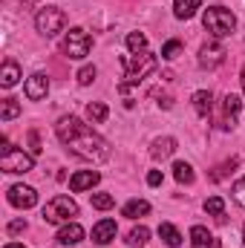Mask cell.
<instances>
[{"label": "cell", "instance_id": "obj_1", "mask_svg": "<svg viewBox=\"0 0 245 248\" xmlns=\"http://www.w3.org/2000/svg\"><path fill=\"white\" fill-rule=\"evenodd\" d=\"M55 133H58L63 147L72 150L84 162H104L110 156V144L98 133H92V127H87L75 116H61L55 124Z\"/></svg>", "mask_w": 245, "mask_h": 248}, {"label": "cell", "instance_id": "obj_2", "mask_svg": "<svg viewBox=\"0 0 245 248\" xmlns=\"http://www.w3.org/2000/svg\"><path fill=\"white\" fill-rule=\"evenodd\" d=\"M122 66H124V84H141L159 66V61H156L153 52H136V55H124Z\"/></svg>", "mask_w": 245, "mask_h": 248}, {"label": "cell", "instance_id": "obj_3", "mask_svg": "<svg viewBox=\"0 0 245 248\" xmlns=\"http://www.w3.org/2000/svg\"><path fill=\"white\" fill-rule=\"evenodd\" d=\"M202 23H205V29H208L216 41L225 38V35H231V32L237 29V17H234V12H228L225 6H211V9H205Z\"/></svg>", "mask_w": 245, "mask_h": 248}, {"label": "cell", "instance_id": "obj_4", "mask_svg": "<svg viewBox=\"0 0 245 248\" xmlns=\"http://www.w3.org/2000/svg\"><path fill=\"white\" fill-rule=\"evenodd\" d=\"M72 217H78V205L69 196H52L44 205V222L49 225H66L72 222Z\"/></svg>", "mask_w": 245, "mask_h": 248}, {"label": "cell", "instance_id": "obj_5", "mask_svg": "<svg viewBox=\"0 0 245 248\" xmlns=\"http://www.w3.org/2000/svg\"><path fill=\"white\" fill-rule=\"evenodd\" d=\"M61 49H63V55H66V58L81 61V58H87V55H90V49H92V38H90L81 26H72V29L63 35Z\"/></svg>", "mask_w": 245, "mask_h": 248}, {"label": "cell", "instance_id": "obj_6", "mask_svg": "<svg viewBox=\"0 0 245 248\" xmlns=\"http://www.w3.org/2000/svg\"><path fill=\"white\" fill-rule=\"evenodd\" d=\"M66 23V15H63L58 6H44L38 15H35V29L44 35V38H55Z\"/></svg>", "mask_w": 245, "mask_h": 248}, {"label": "cell", "instance_id": "obj_7", "mask_svg": "<svg viewBox=\"0 0 245 248\" xmlns=\"http://www.w3.org/2000/svg\"><path fill=\"white\" fill-rule=\"evenodd\" d=\"M35 168V156L32 153H23L17 147H12L9 153L0 156V170L3 173H29Z\"/></svg>", "mask_w": 245, "mask_h": 248}, {"label": "cell", "instance_id": "obj_8", "mask_svg": "<svg viewBox=\"0 0 245 248\" xmlns=\"http://www.w3.org/2000/svg\"><path fill=\"white\" fill-rule=\"evenodd\" d=\"M6 196H9V202H12L15 208H20V211L38 205V193H35V187H29V185H12Z\"/></svg>", "mask_w": 245, "mask_h": 248}, {"label": "cell", "instance_id": "obj_9", "mask_svg": "<svg viewBox=\"0 0 245 248\" xmlns=\"http://www.w3.org/2000/svg\"><path fill=\"white\" fill-rule=\"evenodd\" d=\"M222 61H225V46L219 41H211L199 49V66L202 69H216Z\"/></svg>", "mask_w": 245, "mask_h": 248}, {"label": "cell", "instance_id": "obj_10", "mask_svg": "<svg viewBox=\"0 0 245 248\" xmlns=\"http://www.w3.org/2000/svg\"><path fill=\"white\" fill-rule=\"evenodd\" d=\"M23 93H26V98H29V101H41V98H46V93H49V78H46L44 72L29 75V78H26Z\"/></svg>", "mask_w": 245, "mask_h": 248}, {"label": "cell", "instance_id": "obj_11", "mask_svg": "<svg viewBox=\"0 0 245 248\" xmlns=\"http://www.w3.org/2000/svg\"><path fill=\"white\" fill-rule=\"evenodd\" d=\"M240 107H243L240 95L228 93V95L222 98V122H219V127H222V130H231V127L237 124V113H240Z\"/></svg>", "mask_w": 245, "mask_h": 248}, {"label": "cell", "instance_id": "obj_12", "mask_svg": "<svg viewBox=\"0 0 245 248\" xmlns=\"http://www.w3.org/2000/svg\"><path fill=\"white\" fill-rule=\"evenodd\" d=\"M116 234H119L116 219H101L98 225H92V243H98V246L113 243V240H116Z\"/></svg>", "mask_w": 245, "mask_h": 248}, {"label": "cell", "instance_id": "obj_13", "mask_svg": "<svg viewBox=\"0 0 245 248\" xmlns=\"http://www.w3.org/2000/svg\"><path fill=\"white\" fill-rule=\"evenodd\" d=\"M98 179H101V173H98V170H78V173L69 179V190H75V193L90 190V187L98 185Z\"/></svg>", "mask_w": 245, "mask_h": 248}, {"label": "cell", "instance_id": "obj_14", "mask_svg": "<svg viewBox=\"0 0 245 248\" xmlns=\"http://www.w3.org/2000/svg\"><path fill=\"white\" fill-rule=\"evenodd\" d=\"M190 243H193V248H219V240L205 225H193L190 228Z\"/></svg>", "mask_w": 245, "mask_h": 248}, {"label": "cell", "instance_id": "obj_15", "mask_svg": "<svg viewBox=\"0 0 245 248\" xmlns=\"http://www.w3.org/2000/svg\"><path fill=\"white\" fill-rule=\"evenodd\" d=\"M84 240V228L78 222H66L61 231H58V243L61 246H78Z\"/></svg>", "mask_w": 245, "mask_h": 248}, {"label": "cell", "instance_id": "obj_16", "mask_svg": "<svg viewBox=\"0 0 245 248\" xmlns=\"http://www.w3.org/2000/svg\"><path fill=\"white\" fill-rule=\"evenodd\" d=\"M193 110L202 116V119H208L211 116V110H214V95H211V90H199V93H193Z\"/></svg>", "mask_w": 245, "mask_h": 248}, {"label": "cell", "instance_id": "obj_17", "mask_svg": "<svg viewBox=\"0 0 245 248\" xmlns=\"http://www.w3.org/2000/svg\"><path fill=\"white\" fill-rule=\"evenodd\" d=\"M17 78H20V66L15 61H3V69H0V87H15L17 84Z\"/></svg>", "mask_w": 245, "mask_h": 248}, {"label": "cell", "instance_id": "obj_18", "mask_svg": "<svg viewBox=\"0 0 245 248\" xmlns=\"http://www.w3.org/2000/svg\"><path fill=\"white\" fill-rule=\"evenodd\" d=\"M173 150H176V139H170V136H165V139H156L153 141V159H168V156H173Z\"/></svg>", "mask_w": 245, "mask_h": 248}, {"label": "cell", "instance_id": "obj_19", "mask_svg": "<svg viewBox=\"0 0 245 248\" xmlns=\"http://www.w3.org/2000/svg\"><path fill=\"white\" fill-rule=\"evenodd\" d=\"M122 214L127 217V219H138V217L150 214V202H144V199H130V202L122 208Z\"/></svg>", "mask_w": 245, "mask_h": 248}, {"label": "cell", "instance_id": "obj_20", "mask_svg": "<svg viewBox=\"0 0 245 248\" xmlns=\"http://www.w3.org/2000/svg\"><path fill=\"white\" fill-rule=\"evenodd\" d=\"M202 3L199 0H173V15L179 17V20H187V17H193L196 15V9H199Z\"/></svg>", "mask_w": 245, "mask_h": 248}, {"label": "cell", "instance_id": "obj_21", "mask_svg": "<svg viewBox=\"0 0 245 248\" xmlns=\"http://www.w3.org/2000/svg\"><path fill=\"white\" fill-rule=\"evenodd\" d=\"M159 237L165 240V246H170V248H179V246H182V234H179L170 222H162V225H159Z\"/></svg>", "mask_w": 245, "mask_h": 248}, {"label": "cell", "instance_id": "obj_22", "mask_svg": "<svg viewBox=\"0 0 245 248\" xmlns=\"http://www.w3.org/2000/svg\"><path fill=\"white\" fill-rule=\"evenodd\" d=\"M173 176H176L179 185H190V182L196 179V176H193V168H190L187 162H176V165H173Z\"/></svg>", "mask_w": 245, "mask_h": 248}, {"label": "cell", "instance_id": "obj_23", "mask_svg": "<svg viewBox=\"0 0 245 248\" xmlns=\"http://www.w3.org/2000/svg\"><path fill=\"white\" fill-rule=\"evenodd\" d=\"M147 240H150V231L144 228V225H136L130 234H127V243L133 248H138V246H147Z\"/></svg>", "mask_w": 245, "mask_h": 248}, {"label": "cell", "instance_id": "obj_24", "mask_svg": "<svg viewBox=\"0 0 245 248\" xmlns=\"http://www.w3.org/2000/svg\"><path fill=\"white\" fill-rule=\"evenodd\" d=\"M127 49L136 55V52H147V38L141 32H130L127 35Z\"/></svg>", "mask_w": 245, "mask_h": 248}, {"label": "cell", "instance_id": "obj_25", "mask_svg": "<svg viewBox=\"0 0 245 248\" xmlns=\"http://www.w3.org/2000/svg\"><path fill=\"white\" fill-rule=\"evenodd\" d=\"M87 119L95 124H101L104 119H107V107L101 104V101H92V104H87Z\"/></svg>", "mask_w": 245, "mask_h": 248}, {"label": "cell", "instance_id": "obj_26", "mask_svg": "<svg viewBox=\"0 0 245 248\" xmlns=\"http://www.w3.org/2000/svg\"><path fill=\"white\" fill-rule=\"evenodd\" d=\"M17 113H20V104H17L15 98H3V113H0V119H3V122H12Z\"/></svg>", "mask_w": 245, "mask_h": 248}, {"label": "cell", "instance_id": "obj_27", "mask_svg": "<svg viewBox=\"0 0 245 248\" xmlns=\"http://www.w3.org/2000/svg\"><path fill=\"white\" fill-rule=\"evenodd\" d=\"M116 205V196H110V193H92V208H98V211H110Z\"/></svg>", "mask_w": 245, "mask_h": 248}, {"label": "cell", "instance_id": "obj_28", "mask_svg": "<svg viewBox=\"0 0 245 248\" xmlns=\"http://www.w3.org/2000/svg\"><path fill=\"white\" fill-rule=\"evenodd\" d=\"M205 211H208L211 217H222V214H225V202H222V196H211V199H205Z\"/></svg>", "mask_w": 245, "mask_h": 248}, {"label": "cell", "instance_id": "obj_29", "mask_svg": "<svg viewBox=\"0 0 245 248\" xmlns=\"http://www.w3.org/2000/svg\"><path fill=\"white\" fill-rule=\"evenodd\" d=\"M179 52H182V44H179V41H168V44L162 46V58H168V61H173Z\"/></svg>", "mask_w": 245, "mask_h": 248}, {"label": "cell", "instance_id": "obj_30", "mask_svg": "<svg viewBox=\"0 0 245 248\" xmlns=\"http://www.w3.org/2000/svg\"><path fill=\"white\" fill-rule=\"evenodd\" d=\"M75 78H78V84H84V87L92 84V81H95V66H81Z\"/></svg>", "mask_w": 245, "mask_h": 248}, {"label": "cell", "instance_id": "obj_31", "mask_svg": "<svg viewBox=\"0 0 245 248\" xmlns=\"http://www.w3.org/2000/svg\"><path fill=\"white\" fill-rule=\"evenodd\" d=\"M231 193H234V202H237V205H243V208H245V176H243V179H237V182H234V190H231Z\"/></svg>", "mask_w": 245, "mask_h": 248}, {"label": "cell", "instance_id": "obj_32", "mask_svg": "<svg viewBox=\"0 0 245 248\" xmlns=\"http://www.w3.org/2000/svg\"><path fill=\"white\" fill-rule=\"evenodd\" d=\"M234 168H237V159H231V162H225V165H219V168H216V173H214V179H222V176H225L228 170H234Z\"/></svg>", "mask_w": 245, "mask_h": 248}, {"label": "cell", "instance_id": "obj_33", "mask_svg": "<svg viewBox=\"0 0 245 248\" xmlns=\"http://www.w3.org/2000/svg\"><path fill=\"white\" fill-rule=\"evenodd\" d=\"M29 147H32V156L41 153V141H38V130H29Z\"/></svg>", "mask_w": 245, "mask_h": 248}, {"label": "cell", "instance_id": "obj_34", "mask_svg": "<svg viewBox=\"0 0 245 248\" xmlns=\"http://www.w3.org/2000/svg\"><path fill=\"white\" fill-rule=\"evenodd\" d=\"M147 185H150V187L162 185V170H150V173H147Z\"/></svg>", "mask_w": 245, "mask_h": 248}, {"label": "cell", "instance_id": "obj_35", "mask_svg": "<svg viewBox=\"0 0 245 248\" xmlns=\"http://www.w3.org/2000/svg\"><path fill=\"white\" fill-rule=\"evenodd\" d=\"M20 231H26V222H23V219L9 222V234H20Z\"/></svg>", "mask_w": 245, "mask_h": 248}, {"label": "cell", "instance_id": "obj_36", "mask_svg": "<svg viewBox=\"0 0 245 248\" xmlns=\"http://www.w3.org/2000/svg\"><path fill=\"white\" fill-rule=\"evenodd\" d=\"M240 81H243V93H245V66H243V72H240Z\"/></svg>", "mask_w": 245, "mask_h": 248}, {"label": "cell", "instance_id": "obj_37", "mask_svg": "<svg viewBox=\"0 0 245 248\" xmlns=\"http://www.w3.org/2000/svg\"><path fill=\"white\" fill-rule=\"evenodd\" d=\"M6 248H23L20 243H6Z\"/></svg>", "mask_w": 245, "mask_h": 248}, {"label": "cell", "instance_id": "obj_38", "mask_svg": "<svg viewBox=\"0 0 245 248\" xmlns=\"http://www.w3.org/2000/svg\"><path fill=\"white\" fill-rule=\"evenodd\" d=\"M243 240H245V234H243Z\"/></svg>", "mask_w": 245, "mask_h": 248}]
</instances>
